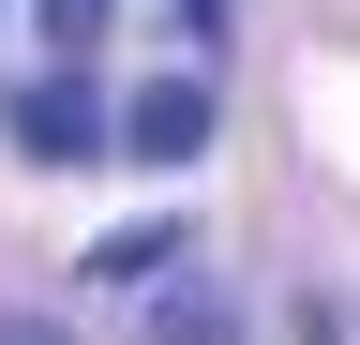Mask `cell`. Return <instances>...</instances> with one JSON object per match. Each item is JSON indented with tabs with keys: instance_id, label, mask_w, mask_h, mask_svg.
Segmentation results:
<instances>
[{
	"instance_id": "277c9868",
	"label": "cell",
	"mask_w": 360,
	"mask_h": 345,
	"mask_svg": "<svg viewBox=\"0 0 360 345\" xmlns=\"http://www.w3.org/2000/svg\"><path fill=\"white\" fill-rule=\"evenodd\" d=\"M150 345H240V315H225V300H195V285H180V300H150Z\"/></svg>"
},
{
	"instance_id": "3957f363",
	"label": "cell",
	"mask_w": 360,
	"mask_h": 345,
	"mask_svg": "<svg viewBox=\"0 0 360 345\" xmlns=\"http://www.w3.org/2000/svg\"><path fill=\"white\" fill-rule=\"evenodd\" d=\"M180 255V226H120V240H90V285H150Z\"/></svg>"
},
{
	"instance_id": "5b68a950",
	"label": "cell",
	"mask_w": 360,
	"mask_h": 345,
	"mask_svg": "<svg viewBox=\"0 0 360 345\" xmlns=\"http://www.w3.org/2000/svg\"><path fill=\"white\" fill-rule=\"evenodd\" d=\"M45 30H60V46H90V30H105V0H45Z\"/></svg>"
},
{
	"instance_id": "52a82bcc",
	"label": "cell",
	"mask_w": 360,
	"mask_h": 345,
	"mask_svg": "<svg viewBox=\"0 0 360 345\" xmlns=\"http://www.w3.org/2000/svg\"><path fill=\"white\" fill-rule=\"evenodd\" d=\"M0 345H45V330H0Z\"/></svg>"
},
{
	"instance_id": "6da1fadb",
	"label": "cell",
	"mask_w": 360,
	"mask_h": 345,
	"mask_svg": "<svg viewBox=\"0 0 360 345\" xmlns=\"http://www.w3.org/2000/svg\"><path fill=\"white\" fill-rule=\"evenodd\" d=\"M0 136H15L30 165H90L120 136V105H90V75H15V91H0Z\"/></svg>"
},
{
	"instance_id": "8992f818",
	"label": "cell",
	"mask_w": 360,
	"mask_h": 345,
	"mask_svg": "<svg viewBox=\"0 0 360 345\" xmlns=\"http://www.w3.org/2000/svg\"><path fill=\"white\" fill-rule=\"evenodd\" d=\"M180 15H195V30H225V0H180Z\"/></svg>"
},
{
	"instance_id": "7a4b0ae2",
	"label": "cell",
	"mask_w": 360,
	"mask_h": 345,
	"mask_svg": "<svg viewBox=\"0 0 360 345\" xmlns=\"http://www.w3.org/2000/svg\"><path fill=\"white\" fill-rule=\"evenodd\" d=\"M210 120H225V105H210V75H135L120 150H135V165H195V150H210Z\"/></svg>"
}]
</instances>
